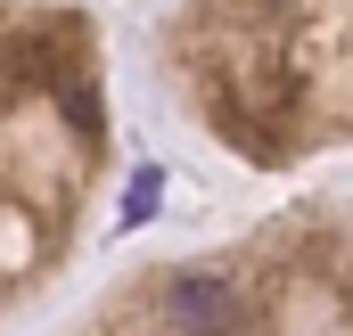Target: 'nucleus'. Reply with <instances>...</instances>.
<instances>
[{"label": "nucleus", "instance_id": "2", "mask_svg": "<svg viewBox=\"0 0 353 336\" xmlns=\"http://www.w3.org/2000/svg\"><path fill=\"white\" fill-rule=\"evenodd\" d=\"M157 197H165V172L140 165V172H132V189H123V230H132V222H148V213H157Z\"/></svg>", "mask_w": 353, "mask_h": 336}, {"label": "nucleus", "instance_id": "1", "mask_svg": "<svg viewBox=\"0 0 353 336\" xmlns=\"http://www.w3.org/2000/svg\"><path fill=\"white\" fill-rule=\"evenodd\" d=\"M222 320H230V287L222 279H181L173 287V328L181 336H214Z\"/></svg>", "mask_w": 353, "mask_h": 336}]
</instances>
